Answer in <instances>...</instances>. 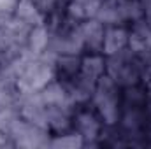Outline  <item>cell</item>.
I'll list each match as a JSON object with an SVG mask.
<instances>
[{
    "label": "cell",
    "mask_w": 151,
    "mask_h": 149,
    "mask_svg": "<svg viewBox=\"0 0 151 149\" xmlns=\"http://www.w3.org/2000/svg\"><path fill=\"white\" fill-rule=\"evenodd\" d=\"M49 44H51V28L47 21L35 25L28 30L27 35V54L42 56L49 54Z\"/></svg>",
    "instance_id": "cell-10"
},
{
    "label": "cell",
    "mask_w": 151,
    "mask_h": 149,
    "mask_svg": "<svg viewBox=\"0 0 151 149\" xmlns=\"http://www.w3.org/2000/svg\"><path fill=\"white\" fill-rule=\"evenodd\" d=\"M30 2L40 11V14H42L46 19H49L51 16H55V14H58V12H63V9H62V0H30Z\"/></svg>",
    "instance_id": "cell-16"
},
{
    "label": "cell",
    "mask_w": 151,
    "mask_h": 149,
    "mask_svg": "<svg viewBox=\"0 0 151 149\" xmlns=\"http://www.w3.org/2000/svg\"><path fill=\"white\" fill-rule=\"evenodd\" d=\"M128 49L139 56L151 51V25L146 18L128 25Z\"/></svg>",
    "instance_id": "cell-8"
},
{
    "label": "cell",
    "mask_w": 151,
    "mask_h": 149,
    "mask_svg": "<svg viewBox=\"0 0 151 149\" xmlns=\"http://www.w3.org/2000/svg\"><path fill=\"white\" fill-rule=\"evenodd\" d=\"M97 82L99 81H95V79H91V77L79 72L72 81L63 82V84L67 86V91H69V97H70L72 104L74 105H81V104H90L91 102V97L95 93Z\"/></svg>",
    "instance_id": "cell-9"
},
{
    "label": "cell",
    "mask_w": 151,
    "mask_h": 149,
    "mask_svg": "<svg viewBox=\"0 0 151 149\" xmlns=\"http://www.w3.org/2000/svg\"><path fill=\"white\" fill-rule=\"evenodd\" d=\"M18 2H19V0H0V21H2V23H4L5 19L12 18Z\"/></svg>",
    "instance_id": "cell-17"
},
{
    "label": "cell",
    "mask_w": 151,
    "mask_h": 149,
    "mask_svg": "<svg viewBox=\"0 0 151 149\" xmlns=\"http://www.w3.org/2000/svg\"><path fill=\"white\" fill-rule=\"evenodd\" d=\"M90 104L100 114L106 126L118 125L119 112H121V86H118L107 74L102 75L97 82Z\"/></svg>",
    "instance_id": "cell-2"
},
{
    "label": "cell",
    "mask_w": 151,
    "mask_h": 149,
    "mask_svg": "<svg viewBox=\"0 0 151 149\" xmlns=\"http://www.w3.org/2000/svg\"><path fill=\"white\" fill-rule=\"evenodd\" d=\"M146 112H148V117L151 119V88H150V93H148V100H146Z\"/></svg>",
    "instance_id": "cell-19"
},
{
    "label": "cell",
    "mask_w": 151,
    "mask_h": 149,
    "mask_svg": "<svg viewBox=\"0 0 151 149\" xmlns=\"http://www.w3.org/2000/svg\"><path fill=\"white\" fill-rule=\"evenodd\" d=\"M81 74L99 81L102 75L107 74V56L104 53H83Z\"/></svg>",
    "instance_id": "cell-13"
},
{
    "label": "cell",
    "mask_w": 151,
    "mask_h": 149,
    "mask_svg": "<svg viewBox=\"0 0 151 149\" xmlns=\"http://www.w3.org/2000/svg\"><path fill=\"white\" fill-rule=\"evenodd\" d=\"M49 139L51 132L46 130L44 126L35 125L32 121H27L25 117L19 121L16 130L11 135L12 148H23V149H44L49 148Z\"/></svg>",
    "instance_id": "cell-5"
},
{
    "label": "cell",
    "mask_w": 151,
    "mask_h": 149,
    "mask_svg": "<svg viewBox=\"0 0 151 149\" xmlns=\"http://www.w3.org/2000/svg\"><path fill=\"white\" fill-rule=\"evenodd\" d=\"M144 148H151V119L144 128Z\"/></svg>",
    "instance_id": "cell-18"
},
{
    "label": "cell",
    "mask_w": 151,
    "mask_h": 149,
    "mask_svg": "<svg viewBox=\"0 0 151 149\" xmlns=\"http://www.w3.org/2000/svg\"><path fill=\"white\" fill-rule=\"evenodd\" d=\"M81 56L83 54H56V56H53L55 77L62 82L72 81L81 72Z\"/></svg>",
    "instance_id": "cell-12"
},
{
    "label": "cell",
    "mask_w": 151,
    "mask_h": 149,
    "mask_svg": "<svg viewBox=\"0 0 151 149\" xmlns=\"http://www.w3.org/2000/svg\"><path fill=\"white\" fill-rule=\"evenodd\" d=\"M70 128L84 140V148H99V140L106 128V123L91 104H81L74 105L72 109Z\"/></svg>",
    "instance_id": "cell-4"
},
{
    "label": "cell",
    "mask_w": 151,
    "mask_h": 149,
    "mask_svg": "<svg viewBox=\"0 0 151 149\" xmlns=\"http://www.w3.org/2000/svg\"><path fill=\"white\" fill-rule=\"evenodd\" d=\"M79 37L84 53H102V42L106 34V25L97 18H88L77 23Z\"/></svg>",
    "instance_id": "cell-6"
},
{
    "label": "cell",
    "mask_w": 151,
    "mask_h": 149,
    "mask_svg": "<svg viewBox=\"0 0 151 149\" xmlns=\"http://www.w3.org/2000/svg\"><path fill=\"white\" fill-rule=\"evenodd\" d=\"M39 97L42 98L44 105L49 109H72L74 107V104L69 97L67 86L62 81H58L56 77L39 91Z\"/></svg>",
    "instance_id": "cell-7"
},
{
    "label": "cell",
    "mask_w": 151,
    "mask_h": 149,
    "mask_svg": "<svg viewBox=\"0 0 151 149\" xmlns=\"http://www.w3.org/2000/svg\"><path fill=\"white\" fill-rule=\"evenodd\" d=\"M49 148H53V149H83L84 148V140L70 128V130L62 132V133H51Z\"/></svg>",
    "instance_id": "cell-15"
},
{
    "label": "cell",
    "mask_w": 151,
    "mask_h": 149,
    "mask_svg": "<svg viewBox=\"0 0 151 149\" xmlns=\"http://www.w3.org/2000/svg\"><path fill=\"white\" fill-rule=\"evenodd\" d=\"M107 75L121 88L135 82H142L144 79L142 58L130 49L107 56Z\"/></svg>",
    "instance_id": "cell-3"
},
{
    "label": "cell",
    "mask_w": 151,
    "mask_h": 149,
    "mask_svg": "<svg viewBox=\"0 0 151 149\" xmlns=\"http://www.w3.org/2000/svg\"><path fill=\"white\" fill-rule=\"evenodd\" d=\"M128 49V25H111L106 27L102 53L106 56H113Z\"/></svg>",
    "instance_id": "cell-11"
},
{
    "label": "cell",
    "mask_w": 151,
    "mask_h": 149,
    "mask_svg": "<svg viewBox=\"0 0 151 149\" xmlns=\"http://www.w3.org/2000/svg\"><path fill=\"white\" fill-rule=\"evenodd\" d=\"M12 16H14L18 21H21V23H25L27 27H30V28L46 21V18L40 14V11H39L30 0H19Z\"/></svg>",
    "instance_id": "cell-14"
},
{
    "label": "cell",
    "mask_w": 151,
    "mask_h": 149,
    "mask_svg": "<svg viewBox=\"0 0 151 149\" xmlns=\"http://www.w3.org/2000/svg\"><path fill=\"white\" fill-rule=\"evenodd\" d=\"M5 69L14 74L21 93H39L47 82L55 79L53 54H25L12 65H7Z\"/></svg>",
    "instance_id": "cell-1"
}]
</instances>
